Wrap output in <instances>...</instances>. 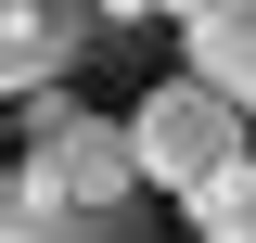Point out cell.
<instances>
[{
	"label": "cell",
	"instance_id": "cell-3",
	"mask_svg": "<svg viewBox=\"0 0 256 243\" xmlns=\"http://www.w3.org/2000/svg\"><path fill=\"white\" fill-rule=\"evenodd\" d=\"M77 38H90V13H77V0H0V90L38 102L64 64H77Z\"/></svg>",
	"mask_w": 256,
	"mask_h": 243
},
{
	"label": "cell",
	"instance_id": "cell-4",
	"mask_svg": "<svg viewBox=\"0 0 256 243\" xmlns=\"http://www.w3.org/2000/svg\"><path fill=\"white\" fill-rule=\"evenodd\" d=\"M180 26H192V90L256 128V0H205V13H180Z\"/></svg>",
	"mask_w": 256,
	"mask_h": 243
},
{
	"label": "cell",
	"instance_id": "cell-5",
	"mask_svg": "<svg viewBox=\"0 0 256 243\" xmlns=\"http://www.w3.org/2000/svg\"><path fill=\"white\" fill-rule=\"evenodd\" d=\"M0 243H154V205H38L0 180Z\"/></svg>",
	"mask_w": 256,
	"mask_h": 243
},
{
	"label": "cell",
	"instance_id": "cell-6",
	"mask_svg": "<svg viewBox=\"0 0 256 243\" xmlns=\"http://www.w3.org/2000/svg\"><path fill=\"white\" fill-rule=\"evenodd\" d=\"M192 230H205V243H256V141L230 154L205 192H192Z\"/></svg>",
	"mask_w": 256,
	"mask_h": 243
},
{
	"label": "cell",
	"instance_id": "cell-2",
	"mask_svg": "<svg viewBox=\"0 0 256 243\" xmlns=\"http://www.w3.org/2000/svg\"><path fill=\"white\" fill-rule=\"evenodd\" d=\"M26 116H38V141H26V166H13V192H38V205H141V166H128L116 116H77V102H52V90H38Z\"/></svg>",
	"mask_w": 256,
	"mask_h": 243
},
{
	"label": "cell",
	"instance_id": "cell-8",
	"mask_svg": "<svg viewBox=\"0 0 256 243\" xmlns=\"http://www.w3.org/2000/svg\"><path fill=\"white\" fill-rule=\"evenodd\" d=\"M154 13H205V0H154Z\"/></svg>",
	"mask_w": 256,
	"mask_h": 243
},
{
	"label": "cell",
	"instance_id": "cell-7",
	"mask_svg": "<svg viewBox=\"0 0 256 243\" xmlns=\"http://www.w3.org/2000/svg\"><path fill=\"white\" fill-rule=\"evenodd\" d=\"M77 13H90V26H141L154 0H77Z\"/></svg>",
	"mask_w": 256,
	"mask_h": 243
},
{
	"label": "cell",
	"instance_id": "cell-1",
	"mask_svg": "<svg viewBox=\"0 0 256 243\" xmlns=\"http://www.w3.org/2000/svg\"><path fill=\"white\" fill-rule=\"evenodd\" d=\"M244 141H256V128L230 116V102H205L192 77H154V90H141V116H128V166H141V192H180V205L218 180Z\"/></svg>",
	"mask_w": 256,
	"mask_h": 243
}]
</instances>
